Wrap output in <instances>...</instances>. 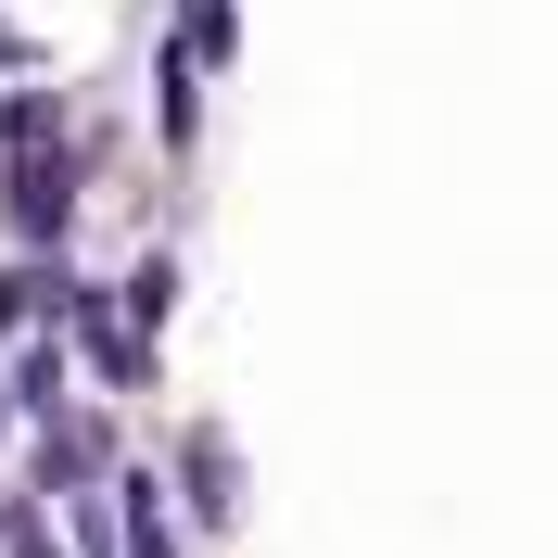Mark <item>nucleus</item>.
Instances as JSON below:
<instances>
[{"label":"nucleus","instance_id":"obj_2","mask_svg":"<svg viewBox=\"0 0 558 558\" xmlns=\"http://www.w3.org/2000/svg\"><path fill=\"white\" fill-rule=\"evenodd\" d=\"M76 343H89V368H102V381H153V343H140L102 292H76Z\"/></svg>","mask_w":558,"mask_h":558},{"label":"nucleus","instance_id":"obj_6","mask_svg":"<svg viewBox=\"0 0 558 558\" xmlns=\"http://www.w3.org/2000/svg\"><path fill=\"white\" fill-rule=\"evenodd\" d=\"M166 317H178V267H166V254H153V267L128 279V330H140V343H153Z\"/></svg>","mask_w":558,"mask_h":558},{"label":"nucleus","instance_id":"obj_7","mask_svg":"<svg viewBox=\"0 0 558 558\" xmlns=\"http://www.w3.org/2000/svg\"><path fill=\"white\" fill-rule=\"evenodd\" d=\"M0 533H13V558H64V546H51V533H38V508H26V495L0 508Z\"/></svg>","mask_w":558,"mask_h":558},{"label":"nucleus","instance_id":"obj_3","mask_svg":"<svg viewBox=\"0 0 558 558\" xmlns=\"http://www.w3.org/2000/svg\"><path fill=\"white\" fill-rule=\"evenodd\" d=\"M51 305H64V267H51V254H26V267H0V343H13V330H38Z\"/></svg>","mask_w":558,"mask_h":558},{"label":"nucleus","instance_id":"obj_4","mask_svg":"<svg viewBox=\"0 0 558 558\" xmlns=\"http://www.w3.org/2000/svg\"><path fill=\"white\" fill-rule=\"evenodd\" d=\"M178 470H191V508H204V521H229V508H242V470H229V445H216V432H191V445H178Z\"/></svg>","mask_w":558,"mask_h":558},{"label":"nucleus","instance_id":"obj_5","mask_svg":"<svg viewBox=\"0 0 558 558\" xmlns=\"http://www.w3.org/2000/svg\"><path fill=\"white\" fill-rule=\"evenodd\" d=\"M178 51H191V64H229V51H242V13H229V0H191V13H178Z\"/></svg>","mask_w":558,"mask_h":558},{"label":"nucleus","instance_id":"obj_1","mask_svg":"<svg viewBox=\"0 0 558 558\" xmlns=\"http://www.w3.org/2000/svg\"><path fill=\"white\" fill-rule=\"evenodd\" d=\"M64 204H76V166H64V140H13V153H0V229H13L26 254H51Z\"/></svg>","mask_w":558,"mask_h":558}]
</instances>
